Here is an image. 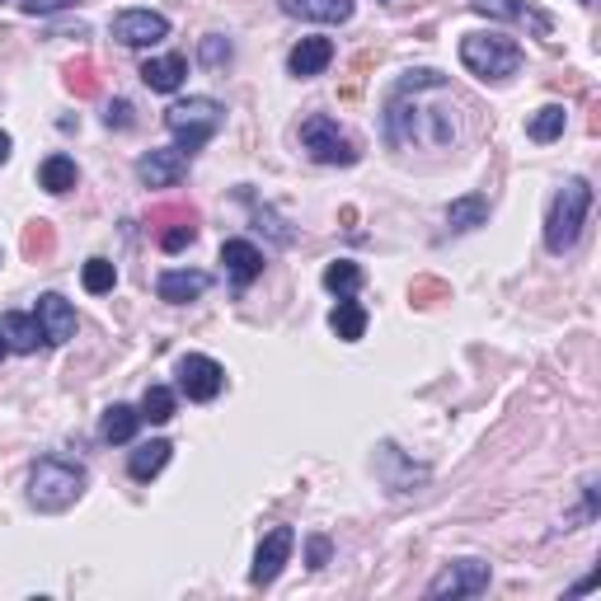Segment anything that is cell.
<instances>
[{
	"mask_svg": "<svg viewBox=\"0 0 601 601\" xmlns=\"http://www.w3.org/2000/svg\"><path fill=\"white\" fill-rule=\"evenodd\" d=\"M221 118H226V108L216 104V99H207V94H193V99H184V104L165 108V127L174 132V146H179L188 160L216 137Z\"/></svg>",
	"mask_w": 601,
	"mask_h": 601,
	"instance_id": "5b68a950",
	"label": "cell"
},
{
	"mask_svg": "<svg viewBox=\"0 0 601 601\" xmlns=\"http://www.w3.org/2000/svg\"><path fill=\"white\" fill-rule=\"evenodd\" d=\"M301 146H306V155L315 165H353L357 160L348 132L334 118H324V113H310L306 123H301Z\"/></svg>",
	"mask_w": 601,
	"mask_h": 601,
	"instance_id": "8992f818",
	"label": "cell"
},
{
	"mask_svg": "<svg viewBox=\"0 0 601 601\" xmlns=\"http://www.w3.org/2000/svg\"><path fill=\"white\" fill-rule=\"evenodd\" d=\"M184 76H188V57H184V52H170V57H151V62L141 66V80H146L155 94H174L179 85H184Z\"/></svg>",
	"mask_w": 601,
	"mask_h": 601,
	"instance_id": "d6986e66",
	"label": "cell"
},
{
	"mask_svg": "<svg viewBox=\"0 0 601 601\" xmlns=\"http://www.w3.org/2000/svg\"><path fill=\"white\" fill-rule=\"evenodd\" d=\"M461 66L484 85H503L522 71V47L503 33H465L461 38Z\"/></svg>",
	"mask_w": 601,
	"mask_h": 601,
	"instance_id": "3957f363",
	"label": "cell"
},
{
	"mask_svg": "<svg viewBox=\"0 0 601 601\" xmlns=\"http://www.w3.org/2000/svg\"><path fill=\"white\" fill-rule=\"evenodd\" d=\"M207 287H212V278L198 273V268H170V273H160V282H155V296L170 301V306H188V301H198Z\"/></svg>",
	"mask_w": 601,
	"mask_h": 601,
	"instance_id": "5bb4252c",
	"label": "cell"
},
{
	"mask_svg": "<svg viewBox=\"0 0 601 601\" xmlns=\"http://www.w3.org/2000/svg\"><path fill=\"white\" fill-rule=\"evenodd\" d=\"M113 38L123 47H155L170 38V19L160 10H123L113 15Z\"/></svg>",
	"mask_w": 601,
	"mask_h": 601,
	"instance_id": "9c48e42d",
	"label": "cell"
},
{
	"mask_svg": "<svg viewBox=\"0 0 601 601\" xmlns=\"http://www.w3.org/2000/svg\"><path fill=\"white\" fill-rule=\"evenodd\" d=\"M231 57H235V43L226 38V33H207V38L198 43V62H202V66H212V71L231 66Z\"/></svg>",
	"mask_w": 601,
	"mask_h": 601,
	"instance_id": "f546056e",
	"label": "cell"
},
{
	"mask_svg": "<svg viewBox=\"0 0 601 601\" xmlns=\"http://www.w3.org/2000/svg\"><path fill=\"white\" fill-rule=\"evenodd\" d=\"M10 146H15V141H10V132H0V165L10 160Z\"/></svg>",
	"mask_w": 601,
	"mask_h": 601,
	"instance_id": "74e56055",
	"label": "cell"
},
{
	"mask_svg": "<svg viewBox=\"0 0 601 601\" xmlns=\"http://www.w3.org/2000/svg\"><path fill=\"white\" fill-rule=\"evenodd\" d=\"M38 184L47 188V193H71V188L80 184V170L71 155H47L43 165H38Z\"/></svg>",
	"mask_w": 601,
	"mask_h": 601,
	"instance_id": "cb8c5ba5",
	"label": "cell"
},
{
	"mask_svg": "<svg viewBox=\"0 0 601 601\" xmlns=\"http://www.w3.org/2000/svg\"><path fill=\"white\" fill-rule=\"evenodd\" d=\"M587 212H592V184L587 179H569L555 193V202H550V216H545V249L550 254H569L587 226Z\"/></svg>",
	"mask_w": 601,
	"mask_h": 601,
	"instance_id": "277c9868",
	"label": "cell"
},
{
	"mask_svg": "<svg viewBox=\"0 0 601 601\" xmlns=\"http://www.w3.org/2000/svg\"><path fill=\"white\" fill-rule=\"evenodd\" d=\"M85 465L71 461V456H43V461L29 470V503L38 512H66L85 494Z\"/></svg>",
	"mask_w": 601,
	"mask_h": 601,
	"instance_id": "7a4b0ae2",
	"label": "cell"
},
{
	"mask_svg": "<svg viewBox=\"0 0 601 601\" xmlns=\"http://www.w3.org/2000/svg\"><path fill=\"white\" fill-rule=\"evenodd\" d=\"M174 409H179V400H174L170 386H146V395H141V423H170Z\"/></svg>",
	"mask_w": 601,
	"mask_h": 601,
	"instance_id": "83f0119b",
	"label": "cell"
},
{
	"mask_svg": "<svg viewBox=\"0 0 601 601\" xmlns=\"http://www.w3.org/2000/svg\"><path fill=\"white\" fill-rule=\"evenodd\" d=\"M292 545H296V531H292V526H273V531L259 540V550H254V569H249V583H254V587H268V583H273V578L282 573V564L292 559Z\"/></svg>",
	"mask_w": 601,
	"mask_h": 601,
	"instance_id": "30bf717a",
	"label": "cell"
},
{
	"mask_svg": "<svg viewBox=\"0 0 601 601\" xmlns=\"http://www.w3.org/2000/svg\"><path fill=\"white\" fill-rule=\"evenodd\" d=\"M386 141L395 151H451L461 141V113L442 71H404L386 99Z\"/></svg>",
	"mask_w": 601,
	"mask_h": 601,
	"instance_id": "6da1fadb",
	"label": "cell"
},
{
	"mask_svg": "<svg viewBox=\"0 0 601 601\" xmlns=\"http://www.w3.org/2000/svg\"><path fill=\"white\" fill-rule=\"evenodd\" d=\"M104 123L118 127V132H123V127H132V104H127V99H113V104H108V113H104Z\"/></svg>",
	"mask_w": 601,
	"mask_h": 601,
	"instance_id": "e575fe53",
	"label": "cell"
},
{
	"mask_svg": "<svg viewBox=\"0 0 601 601\" xmlns=\"http://www.w3.org/2000/svg\"><path fill=\"white\" fill-rule=\"evenodd\" d=\"M494 583V573L484 559H451L447 569L437 573L428 583V597L442 601V597H479V592H489Z\"/></svg>",
	"mask_w": 601,
	"mask_h": 601,
	"instance_id": "52a82bcc",
	"label": "cell"
},
{
	"mask_svg": "<svg viewBox=\"0 0 601 601\" xmlns=\"http://www.w3.org/2000/svg\"><path fill=\"white\" fill-rule=\"evenodd\" d=\"M447 226L451 231H479V226H489V198H484V193L456 198L447 207Z\"/></svg>",
	"mask_w": 601,
	"mask_h": 601,
	"instance_id": "7402d4cb",
	"label": "cell"
},
{
	"mask_svg": "<svg viewBox=\"0 0 601 601\" xmlns=\"http://www.w3.org/2000/svg\"><path fill=\"white\" fill-rule=\"evenodd\" d=\"M329 329H334L343 343H357L367 334V310L357 306L353 296H339V306L329 310Z\"/></svg>",
	"mask_w": 601,
	"mask_h": 601,
	"instance_id": "603a6c76",
	"label": "cell"
},
{
	"mask_svg": "<svg viewBox=\"0 0 601 601\" xmlns=\"http://www.w3.org/2000/svg\"><path fill=\"white\" fill-rule=\"evenodd\" d=\"M329 62H334V43H329V38H301V43L287 52V71H292L296 80L320 76Z\"/></svg>",
	"mask_w": 601,
	"mask_h": 601,
	"instance_id": "2e32d148",
	"label": "cell"
},
{
	"mask_svg": "<svg viewBox=\"0 0 601 601\" xmlns=\"http://www.w3.org/2000/svg\"><path fill=\"white\" fill-rule=\"evenodd\" d=\"M38 324H43V343L76 339V310H71V301L57 292L38 296Z\"/></svg>",
	"mask_w": 601,
	"mask_h": 601,
	"instance_id": "9a60e30c",
	"label": "cell"
},
{
	"mask_svg": "<svg viewBox=\"0 0 601 601\" xmlns=\"http://www.w3.org/2000/svg\"><path fill=\"white\" fill-rule=\"evenodd\" d=\"M310 569H324L329 564V536H310Z\"/></svg>",
	"mask_w": 601,
	"mask_h": 601,
	"instance_id": "8d00e7d4",
	"label": "cell"
},
{
	"mask_svg": "<svg viewBox=\"0 0 601 601\" xmlns=\"http://www.w3.org/2000/svg\"><path fill=\"white\" fill-rule=\"evenodd\" d=\"M62 80H66V90L76 94V99H94V94H99V66H94L90 57H76V62H66Z\"/></svg>",
	"mask_w": 601,
	"mask_h": 601,
	"instance_id": "484cf974",
	"label": "cell"
},
{
	"mask_svg": "<svg viewBox=\"0 0 601 601\" xmlns=\"http://www.w3.org/2000/svg\"><path fill=\"white\" fill-rule=\"evenodd\" d=\"M583 5H597V0H583Z\"/></svg>",
	"mask_w": 601,
	"mask_h": 601,
	"instance_id": "ab89813d",
	"label": "cell"
},
{
	"mask_svg": "<svg viewBox=\"0 0 601 601\" xmlns=\"http://www.w3.org/2000/svg\"><path fill=\"white\" fill-rule=\"evenodd\" d=\"M170 221H198V207L179 202V207H155L151 212V226H170Z\"/></svg>",
	"mask_w": 601,
	"mask_h": 601,
	"instance_id": "836d02e7",
	"label": "cell"
},
{
	"mask_svg": "<svg viewBox=\"0 0 601 601\" xmlns=\"http://www.w3.org/2000/svg\"><path fill=\"white\" fill-rule=\"evenodd\" d=\"M479 15L489 19H508V24H522V29H531L536 38H550L555 33V19L545 15V10H536L531 0H470Z\"/></svg>",
	"mask_w": 601,
	"mask_h": 601,
	"instance_id": "8fae6325",
	"label": "cell"
},
{
	"mask_svg": "<svg viewBox=\"0 0 601 601\" xmlns=\"http://www.w3.org/2000/svg\"><path fill=\"white\" fill-rule=\"evenodd\" d=\"M5 353H10V348H5V339H0V357H5Z\"/></svg>",
	"mask_w": 601,
	"mask_h": 601,
	"instance_id": "f35d334b",
	"label": "cell"
},
{
	"mask_svg": "<svg viewBox=\"0 0 601 601\" xmlns=\"http://www.w3.org/2000/svg\"><path fill=\"white\" fill-rule=\"evenodd\" d=\"M174 371H179V390H184L193 404H212L216 395H221V386H226V371H221L216 357L188 353V357H179Z\"/></svg>",
	"mask_w": 601,
	"mask_h": 601,
	"instance_id": "ba28073f",
	"label": "cell"
},
{
	"mask_svg": "<svg viewBox=\"0 0 601 601\" xmlns=\"http://www.w3.org/2000/svg\"><path fill=\"white\" fill-rule=\"evenodd\" d=\"M170 456H174V447L165 442V437H155V442H141V447L127 456V475L146 484V479H155L160 470H165V465H170Z\"/></svg>",
	"mask_w": 601,
	"mask_h": 601,
	"instance_id": "ffe728a7",
	"label": "cell"
},
{
	"mask_svg": "<svg viewBox=\"0 0 601 601\" xmlns=\"http://www.w3.org/2000/svg\"><path fill=\"white\" fill-rule=\"evenodd\" d=\"M188 174V155L179 146H165V151H151L137 160V179L146 188H174Z\"/></svg>",
	"mask_w": 601,
	"mask_h": 601,
	"instance_id": "7c38bea8",
	"label": "cell"
},
{
	"mask_svg": "<svg viewBox=\"0 0 601 601\" xmlns=\"http://www.w3.org/2000/svg\"><path fill=\"white\" fill-rule=\"evenodd\" d=\"M221 263H226V278H231L235 292H245L249 282L263 273V254H259V245H249V240H226V245H221Z\"/></svg>",
	"mask_w": 601,
	"mask_h": 601,
	"instance_id": "4fadbf2b",
	"label": "cell"
},
{
	"mask_svg": "<svg viewBox=\"0 0 601 601\" xmlns=\"http://www.w3.org/2000/svg\"><path fill=\"white\" fill-rule=\"evenodd\" d=\"M52 245H57L52 221H29V226H24V235H19V249H24V259H33V263H43L47 254H52Z\"/></svg>",
	"mask_w": 601,
	"mask_h": 601,
	"instance_id": "4316f807",
	"label": "cell"
},
{
	"mask_svg": "<svg viewBox=\"0 0 601 601\" xmlns=\"http://www.w3.org/2000/svg\"><path fill=\"white\" fill-rule=\"evenodd\" d=\"M324 287L334 296H353L357 287H362V268H357L353 259H334L324 268Z\"/></svg>",
	"mask_w": 601,
	"mask_h": 601,
	"instance_id": "f1b7e54d",
	"label": "cell"
},
{
	"mask_svg": "<svg viewBox=\"0 0 601 601\" xmlns=\"http://www.w3.org/2000/svg\"><path fill=\"white\" fill-rule=\"evenodd\" d=\"M80 282H85V292L104 296V292L118 287V268H113L108 259H90V263H85V273H80Z\"/></svg>",
	"mask_w": 601,
	"mask_h": 601,
	"instance_id": "4dcf8cb0",
	"label": "cell"
},
{
	"mask_svg": "<svg viewBox=\"0 0 601 601\" xmlns=\"http://www.w3.org/2000/svg\"><path fill=\"white\" fill-rule=\"evenodd\" d=\"M24 5V15H57L66 5H80V0H19Z\"/></svg>",
	"mask_w": 601,
	"mask_h": 601,
	"instance_id": "d590c367",
	"label": "cell"
},
{
	"mask_svg": "<svg viewBox=\"0 0 601 601\" xmlns=\"http://www.w3.org/2000/svg\"><path fill=\"white\" fill-rule=\"evenodd\" d=\"M198 240V221H174L170 231H160V249L165 254H179V249H188Z\"/></svg>",
	"mask_w": 601,
	"mask_h": 601,
	"instance_id": "d6a6232c",
	"label": "cell"
},
{
	"mask_svg": "<svg viewBox=\"0 0 601 601\" xmlns=\"http://www.w3.org/2000/svg\"><path fill=\"white\" fill-rule=\"evenodd\" d=\"M0 339H5L10 353H38V343H43V324H38V315L5 310V315H0Z\"/></svg>",
	"mask_w": 601,
	"mask_h": 601,
	"instance_id": "e0dca14e",
	"label": "cell"
},
{
	"mask_svg": "<svg viewBox=\"0 0 601 601\" xmlns=\"http://www.w3.org/2000/svg\"><path fill=\"white\" fill-rule=\"evenodd\" d=\"M141 428V409H132V404H113V409H104V423H99V437L104 442H113V447H123V442H132Z\"/></svg>",
	"mask_w": 601,
	"mask_h": 601,
	"instance_id": "44dd1931",
	"label": "cell"
},
{
	"mask_svg": "<svg viewBox=\"0 0 601 601\" xmlns=\"http://www.w3.org/2000/svg\"><path fill=\"white\" fill-rule=\"evenodd\" d=\"M564 127H569V108H564V104H545V108H536V113H531V123H526V137L545 146V141H559V137H564Z\"/></svg>",
	"mask_w": 601,
	"mask_h": 601,
	"instance_id": "d4e9b609",
	"label": "cell"
},
{
	"mask_svg": "<svg viewBox=\"0 0 601 601\" xmlns=\"http://www.w3.org/2000/svg\"><path fill=\"white\" fill-rule=\"evenodd\" d=\"M282 15L292 19H315V24H348L353 19V0H278Z\"/></svg>",
	"mask_w": 601,
	"mask_h": 601,
	"instance_id": "ac0fdd59",
	"label": "cell"
},
{
	"mask_svg": "<svg viewBox=\"0 0 601 601\" xmlns=\"http://www.w3.org/2000/svg\"><path fill=\"white\" fill-rule=\"evenodd\" d=\"M447 296H451V287L442 278H414L409 282V301H414L418 310L437 306V301H447Z\"/></svg>",
	"mask_w": 601,
	"mask_h": 601,
	"instance_id": "1f68e13d",
	"label": "cell"
}]
</instances>
